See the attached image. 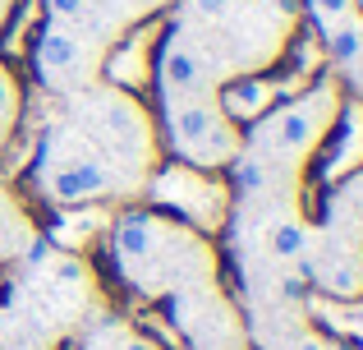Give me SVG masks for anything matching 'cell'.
Wrapping results in <instances>:
<instances>
[{
  "mask_svg": "<svg viewBox=\"0 0 363 350\" xmlns=\"http://www.w3.org/2000/svg\"><path fill=\"white\" fill-rule=\"evenodd\" d=\"M308 249H313V231L299 212H281L267 226V253H272V258L299 263V258H308Z\"/></svg>",
  "mask_w": 363,
  "mask_h": 350,
  "instance_id": "8fae6325",
  "label": "cell"
},
{
  "mask_svg": "<svg viewBox=\"0 0 363 350\" xmlns=\"http://www.w3.org/2000/svg\"><path fill=\"white\" fill-rule=\"evenodd\" d=\"M65 120L88 134V143L106 157L129 185H147L152 166H157V129L152 116L133 92L111 88V83H92V88L65 97Z\"/></svg>",
  "mask_w": 363,
  "mask_h": 350,
  "instance_id": "7a4b0ae2",
  "label": "cell"
},
{
  "mask_svg": "<svg viewBox=\"0 0 363 350\" xmlns=\"http://www.w3.org/2000/svg\"><path fill=\"white\" fill-rule=\"evenodd\" d=\"M101 65H106V46H97L92 37H83L79 28L46 23L42 33H37L33 70H37V79H42L46 92L74 97V92L92 88V83L101 79Z\"/></svg>",
  "mask_w": 363,
  "mask_h": 350,
  "instance_id": "8992f818",
  "label": "cell"
},
{
  "mask_svg": "<svg viewBox=\"0 0 363 350\" xmlns=\"http://www.w3.org/2000/svg\"><path fill=\"white\" fill-rule=\"evenodd\" d=\"M170 0H92V14L83 18V23H69V28H79L83 37H92L97 46H116L120 37H124V28H133L138 18H147V14H157V9H166Z\"/></svg>",
  "mask_w": 363,
  "mask_h": 350,
  "instance_id": "ba28073f",
  "label": "cell"
},
{
  "mask_svg": "<svg viewBox=\"0 0 363 350\" xmlns=\"http://www.w3.org/2000/svg\"><path fill=\"white\" fill-rule=\"evenodd\" d=\"M55 327L42 323L28 309H9L0 314V350H55Z\"/></svg>",
  "mask_w": 363,
  "mask_h": 350,
  "instance_id": "30bf717a",
  "label": "cell"
},
{
  "mask_svg": "<svg viewBox=\"0 0 363 350\" xmlns=\"http://www.w3.org/2000/svg\"><path fill=\"white\" fill-rule=\"evenodd\" d=\"M33 240H37L33 217H28L23 203L0 185V263H18L28 249H33Z\"/></svg>",
  "mask_w": 363,
  "mask_h": 350,
  "instance_id": "9c48e42d",
  "label": "cell"
},
{
  "mask_svg": "<svg viewBox=\"0 0 363 350\" xmlns=\"http://www.w3.org/2000/svg\"><path fill=\"white\" fill-rule=\"evenodd\" d=\"M116 350H161L152 337H143V332H120L116 337Z\"/></svg>",
  "mask_w": 363,
  "mask_h": 350,
  "instance_id": "e0dca14e",
  "label": "cell"
},
{
  "mask_svg": "<svg viewBox=\"0 0 363 350\" xmlns=\"http://www.w3.org/2000/svg\"><path fill=\"white\" fill-rule=\"evenodd\" d=\"M157 83H161V97H207V92H221V83L207 70L203 51L179 28H170L166 46L157 55Z\"/></svg>",
  "mask_w": 363,
  "mask_h": 350,
  "instance_id": "52a82bcc",
  "label": "cell"
},
{
  "mask_svg": "<svg viewBox=\"0 0 363 350\" xmlns=\"http://www.w3.org/2000/svg\"><path fill=\"white\" fill-rule=\"evenodd\" d=\"M322 42H327V51H331V60H336V65H354L359 55H363V23H359V18H350V23L331 28Z\"/></svg>",
  "mask_w": 363,
  "mask_h": 350,
  "instance_id": "4fadbf2b",
  "label": "cell"
},
{
  "mask_svg": "<svg viewBox=\"0 0 363 350\" xmlns=\"http://www.w3.org/2000/svg\"><path fill=\"white\" fill-rule=\"evenodd\" d=\"M336 120H340V88H336V83H318V88L290 97L285 106L262 111L257 125L248 129L244 148L262 153L267 162L285 166V171L303 175L308 157L322 148V138L331 134Z\"/></svg>",
  "mask_w": 363,
  "mask_h": 350,
  "instance_id": "277c9868",
  "label": "cell"
},
{
  "mask_svg": "<svg viewBox=\"0 0 363 350\" xmlns=\"http://www.w3.org/2000/svg\"><path fill=\"white\" fill-rule=\"evenodd\" d=\"M9 5H14V0H0V18H5V14H9Z\"/></svg>",
  "mask_w": 363,
  "mask_h": 350,
  "instance_id": "ac0fdd59",
  "label": "cell"
},
{
  "mask_svg": "<svg viewBox=\"0 0 363 350\" xmlns=\"http://www.w3.org/2000/svg\"><path fill=\"white\" fill-rule=\"evenodd\" d=\"M354 9H359V0H308V14L318 18L322 37H327L331 28H340V23H350V18H359Z\"/></svg>",
  "mask_w": 363,
  "mask_h": 350,
  "instance_id": "5bb4252c",
  "label": "cell"
},
{
  "mask_svg": "<svg viewBox=\"0 0 363 350\" xmlns=\"http://www.w3.org/2000/svg\"><path fill=\"white\" fill-rule=\"evenodd\" d=\"M18 111H23V88H18V74L0 60V153L9 148L18 129Z\"/></svg>",
  "mask_w": 363,
  "mask_h": 350,
  "instance_id": "7c38bea8",
  "label": "cell"
},
{
  "mask_svg": "<svg viewBox=\"0 0 363 350\" xmlns=\"http://www.w3.org/2000/svg\"><path fill=\"white\" fill-rule=\"evenodd\" d=\"M166 102V138L179 153V162L194 171H221L244 153L240 120L225 116L221 92L207 97H161Z\"/></svg>",
  "mask_w": 363,
  "mask_h": 350,
  "instance_id": "5b68a950",
  "label": "cell"
},
{
  "mask_svg": "<svg viewBox=\"0 0 363 350\" xmlns=\"http://www.w3.org/2000/svg\"><path fill=\"white\" fill-rule=\"evenodd\" d=\"M111 253L129 286L143 295H175V290L212 286L216 253L198 231L166 222L157 212H124L111 231Z\"/></svg>",
  "mask_w": 363,
  "mask_h": 350,
  "instance_id": "6da1fadb",
  "label": "cell"
},
{
  "mask_svg": "<svg viewBox=\"0 0 363 350\" xmlns=\"http://www.w3.org/2000/svg\"><path fill=\"white\" fill-rule=\"evenodd\" d=\"M290 350H345V346H340L336 337H327V332H303V337H294Z\"/></svg>",
  "mask_w": 363,
  "mask_h": 350,
  "instance_id": "2e32d148",
  "label": "cell"
},
{
  "mask_svg": "<svg viewBox=\"0 0 363 350\" xmlns=\"http://www.w3.org/2000/svg\"><path fill=\"white\" fill-rule=\"evenodd\" d=\"M46 23H83L92 14V0H42Z\"/></svg>",
  "mask_w": 363,
  "mask_h": 350,
  "instance_id": "9a60e30c",
  "label": "cell"
},
{
  "mask_svg": "<svg viewBox=\"0 0 363 350\" xmlns=\"http://www.w3.org/2000/svg\"><path fill=\"white\" fill-rule=\"evenodd\" d=\"M33 175H37V189H42L55 207L101 203V198H120V194H133V189H138L88 143V134H83L74 120H55V125L46 129Z\"/></svg>",
  "mask_w": 363,
  "mask_h": 350,
  "instance_id": "3957f363",
  "label": "cell"
}]
</instances>
